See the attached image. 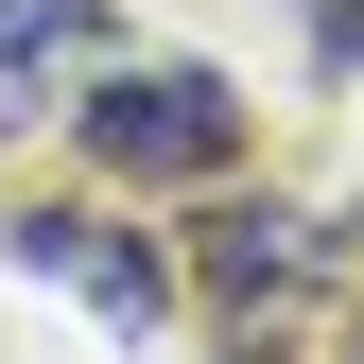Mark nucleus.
<instances>
[{
    "mask_svg": "<svg viewBox=\"0 0 364 364\" xmlns=\"http://www.w3.org/2000/svg\"><path fill=\"white\" fill-rule=\"evenodd\" d=\"M70 156L122 191H208V173H243V87L191 53H105L70 87Z\"/></svg>",
    "mask_w": 364,
    "mask_h": 364,
    "instance_id": "1",
    "label": "nucleus"
},
{
    "mask_svg": "<svg viewBox=\"0 0 364 364\" xmlns=\"http://www.w3.org/2000/svg\"><path fill=\"white\" fill-rule=\"evenodd\" d=\"M330 260H347V225H312L295 191H225V173H208L191 243H173V295H208L225 330H278V312L330 295Z\"/></svg>",
    "mask_w": 364,
    "mask_h": 364,
    "instance_id": "2",
    "label": "nucleus"
},
{
    "mask_svg": "<svg viewBox=\"0 0 364 364\" xmlns=\"http://www.w3.org/2000/svg\"><path fill=\"white\" fill-rule=\"evenodd\" d=\"M0 260L53 278V295H87L105 330H156V312H173V243H156V225H122V208H87V191L0 208Z\"/></svg>",
    "mask_w": 364,
    "mask_h": 364,
    "instance_id": "3",
    "label": "nucleus"
},
{
    "mask_svg": "<svg viewBox=\"0 0 364 364\" xmlns=\"http://www.w3.org/2000/svg\"><path fill=\"white\" fill-rule=\"evenodd\" d=\"M105 0H0V70H105Z\"/></svg>",
    "mask_w": 364,
    "mask_h": 364,
    "instance_id": "4",
    "label": "nucleus"
},
{
    "mask_svg": "<svg viewBox=\"0 0 364 364\" xmlns=\"http://www.w3.org/2000/svg\"><path fill=\"white\" fill-rule=\"evenodd\" d=\"M330 364H364V330H347V347H330Z\"/></svg>",
    "mask_w": 364,
    "mask_h": 364,
    "instance_id": "5",
    "label": "nucleus"
},
{
    "mask_svg": "<svg viewBox=\"0 0 364 364\" xmlns=\"http://www.w3.org/2000/svg\"><path fill=\"white\" fill-rule=\"evenodd\" d=\"M347 243H364V225H347Z\"/></svg>",
    "mask_w": 364,
    "mask_h": 364,
    "instance_id": "6",
    "label": "nucleus"
}]
</instances>
